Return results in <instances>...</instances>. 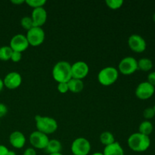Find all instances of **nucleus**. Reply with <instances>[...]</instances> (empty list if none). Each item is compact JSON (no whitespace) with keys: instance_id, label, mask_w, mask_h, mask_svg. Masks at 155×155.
I'll use <instances>...</instances> for the list:
<instances>
[{"instance_id":"nucleus-12","label":"nucleus","mask_w":155,"mask_h":155,"mask_svg":"<svg viewBox=\"0 0 155 155\" xmlns=\"http://www.w3.org/2000/svg\"><path fill=\"white\" fill-rule=\"evenodd\" d=\"M29 45H30L25 35L16 34L11 39L9 46L14 51L22 53L28 48Z\"/></svg>"},{"instance_id":"nucleus-2","label":"nucleus","mask_w":155,"mask_h":155,"mask_svg":"<svg viewBox=\"0 0 155 155\" xmlns=\"http://www.w3.org/2000/svg\"><path fill=\"white\" fill-rule=\"evenodd\" d=\"M53 79L59 83H68L71 78V64L65 61H61L54 64L52 69Z\"/></svg>"},{"instance_id":"nucleus-22","label":"nucleus","mask_w":155,"mask_h":155,"mask_svg":"<svg viewBox=\"0 0 155 155\" xmlns=\"http://www.w3.org/2000/svg\"><path fill=\"white\" fill-rule=\"evenodd\" d=\"M13 50L11 48L10 46L5 45V46L0 47V60L3 61H7L11 60Z\"/></svg>"},{"instance_id":"nucleus-1","label":"nucleus","mask_w":155,"mask_h":155,"mask_svg":"<svg viewBox=\"0 0 155 155\" xmlns=\"http://www.w3.org/2000/svg\"><path fill=\"white\" fill-rule=\"evenodd\" d=\"M128 146L135 152H144L149 148L151 139L149 136H145L139 133H133L127 140Z\"/></svg>"},{"instance_id":"nucleus-3","label":"nucleus","mask_w":155,"mask_h":155,"mask_svg":"<svg viewBox=\"0 0 155 155\" xmlns=\"http://www.w3.org/2000/svg\"><path fill=\"white\" fill-rule=\"evenodd\" d=\"M35 123L38 131L45 135H50L57 131L58 128V122L52 117L36 115L35 117Z\"/></svg>"},{"instance_id":"nucleus-25","label":"nucleus","mask_w":155,"mask_h":155,"mask_svg":"<svg viewBox=\"0 0 155 155\" xmlns=\"http://www.w3.org/2000/svg\"><path fill=\"white\" fill-rule=\"evenodd\" d=\"M25 3L27 5L35 9L43 7L46 3V1L45 0H26Z\"/></svg>"},{"instance_id":"nucleus-39","label":"nucleus","mask_w":155,"mask_h":155,"mask_svg":"<svg viewBox=\"0 0 155 155\" xmlns=\"http://www.w3.org/2000/svg\"><path fill=\"white\" fill-rule=\"evenodd\" d=\"M153 108H154V112H155V104H154V107H153Z\"/></svg>"},{"instance_id":"nucleus-35","label":"nucleus","mask_w":155,"mask_h":155,"mask_svg":"<svg viewBox=\"0 0 155 155\" xmlns=\"http://www.w3.org/2000/svg\"><path fill=\"white\" fill-rule=\"evenodd\" d=\"M8 155H17V154H16V152H15V151H10V150H9V151H8Z\"/></svg>"},{"instance_id":"nucleus-27","label":"nucleus","mask_w":155,"mask_h":155,"mask_svg":"<svg viewBox=\"0 0 155 155\" xmlns=\"http://www.w3.org/2000/svg\"><path fill=\"white\" fill-rule=\"evenodd\" d=\"M58 91L61 94H65L69 92V88H68V83H59L58 84Z\"/></svg>"},{"instance_id":"nucleus-13","label":"nucleus","mask_w":155,"mask_h":155,"mask_svg":"<svg viewBox=\"0 0 155 155\" xmlns=\"http://www.w3.org/2000/svg\"><path fill=\"white\" fill-rule=\"evenodd\" d=\"M4 86L8 89H16L22 83V77L18 72H10L5 77L3 80Z\"/></svg>"},{"instance_id":"nucleus-18","label":"nucleus","mask_w":155,"mask_h":155,"mask_svg":"<svg viewBox=\"0 0 155 155\" xmlns=\"http://www.w3.org/2000/svg\"><path fill=\"white\" fill-rule=\"evenodd\" d=\"M62 150V145L58 139H51L48 141V145L45 148V151L48 154L61 153Z\"/></svg>"},{"instance_id":"nucleus-6","label":"nucleus","mask_w":155,"mask_h":155,"mask_svg":"<svg viewBox=\"0 0 155 155\" xmlns=\"http://www.w3.org/2000/svg\"><path fill=\"white\" fill-rule=\"evenodd\" d=\"M137 70L138 61L135 58L130 56L123 58L118 65V71L123 75H132Z\"/></svg>"},{"instance_id":"nucleus-34","label":"nucleus","mask_w":155,"mask_h":155,"mask_svg":"<svg viewBox=\"0 0 155 155\" xmlns=\"http://www.w3.org/2000/svg\"><path fill=\"white\" fill-rule=\"evenodd\" d=\"M4 83H3V80H2L1 78H0V92L2 91L3 88H4Z\"/></svg>"},{"instance_id":"nucleus-9","label":"nucleus","mask_w":155,"mask_h":155,"mask_svg":"<svg viewBox=\"0 0 155 155\" xmlns=\"http://www.w3.org/2000/svg\"><path fill=\"white\" fill-rule=\"evenodd\" d=\"M135 94L139 99H149L155 94V87L148 82H142L138 85L135 91Z\"/></svg>"},{"instance_id":"nucleus-19","label":"nucleus","mask_w":155,"mask_h":155,"mask_svg":"<svg viewBox=\"0 0 155 155\" xmlns=\"http://www.w3.org/2000/svg\"><path fill=\"white\" fill-rule=\"evenodd\" d=\"M154 130V126L149 120H145L140 124L139 127V133L145 136H149Z\"/></svg>"},{"instance_id":"nucleus-4","label":"nucleus","mask_w":155,"mask_h":155,"mask_svg":"<svg viewBox=\"0 0 155 155\" xmlns=\"http://www.w3.org/2000/svg\"><path fill=\"white\" fill-rule=\"evenodd\" d=\"M119 71L114 67H106L101 69L98 74V80L101 85L109 86L113 85L117 80Z\"/></svg>"},{"instance_id":"nucleus-23","label":"nucleus","mask_w":155,"mask_h":155,"mask_svg":"<svg viewBox=\"0 0 155 155\" xmlns=\"http://www.w3.org/2000/svg\"><path fill=\"white\" fill-rule=\"evenodd\" d=\"M105 4L109 8L112 10H117L122 7L124 5V1L123 0H106Z\"/></svg>"},{"instance_id":"nucleus-21","label":"nucleus","mask_w":155,"mask_h":155,"mask_svg":"<svg viewBox=\"0 0 155 155\" xmlns=\"http://www.w3.org/2000/svg\"><path fill=\"white\" fill-rule=\"evenodd\" d=\"M100 142L102 145L104 146L110 145V144L114 143L115 142V138L114 135L112 134L110 132L105 131L103 132L101 135H100Z\"/></svg>"},{"instance_id":"nucleus-28","label":"nucleus","mask_w":155,"mask_h":155,"mask_svg":"<svg viewBox=\"0 0 155 155\" xmlns=\"http://www.w3.org/2000/svg\"><path fill=\"white\" fill-rule=\"evenodd\" d=\"M22 59V53L18 52V51H14L12 52V57H11V60L15 63H18Z\"/></svg>"},{"instance_id":"nucleus-7","label":"nucleus","mask_w":155,"mask_h":155,"mask_svg":"<svg viewBox=\"0 0 155 155\" xmlns=\"http://www.w3.org/2000/svg\"><path fill=\"white\" fill-rule=\"evenodd\" d=\"M26 37L29 45L36 47L43 43L45 38V33L42 27H33L27 31Z\"/></svg>"},{"instance_id":"nucleus-38","label":"nucleus","mask_w":155,"mask_h":155,"mask_svg":"<svg viewBox=\"0 0 155 155\" xmlns=\"http://www.w3.org/2000/svg\"><path fill=\"white\" fill-rule=\"evenodd\" d=\"M152 18H153V21H154V22L155 23V12L154 13V15H153Z\"/></svg>"},{"instance_id":"nucleus-11","label":"nucleus","mask_w":155,"mask_h":155,"mask_svg":"<svg viewBox=\"0 0 155 155\" xmlns=\"http://www.w3.org/2000/svg\"><path fill=\"white\" fill-rule=\"evenodd\" d=\"M89 73V67L86 62L79 61L71 65L72 78L82 80L84 79Z\"/></svg>"},{"instance_id":"nucleus-15","label":"nucleus","mask_w":155,"mask_h":155,"mask_svg":"<svg viewBox=\"0 0 155 155\" xmlns=\"http://www.w3.org/2000/svg\"><path fill=\"white\" fill-rule=\"evenodd\" d=\"M9 142L15 148L21 149L25 145L26 137L21 131H14L9 136Z\"/></svg>"},{"instance_id":"nucleus-10","label":"nucleus","mask_w":155,"mask_h":155,"mask_svg":"<svg viewBox=\"0 0 155 155\" xmlns=\"http://www.w3.org/2000/svg\"><path fill=\"white\" fill-rule=\"evenodd\" d=\"M128 45L134 52L142 53L146 49L147 43L142 36L139 34H133L129 37Z\"/></svg>"},{"instance_id":"nucleus-37","label":"nucleus","mask_w":155,"mask_h":155,"mask_svg":"<svg viewBox=\"0 0 155 155\" xmlns=\"http://www.w3.org/2000/svg\"><path fill=\"white\" fill-rule=\"evenodd\" d=\"M48 155H63L61 153H57V154H48Z\"/></svg>"},{"instance_id":"nucleus-14","label":"nucleus","mask_w":155,"mask_h":155,"mask_svg":"<svg viewBox=\"0 0 155 155\" xmlns=\"http://www.w3.org/2000/svg\"><path fill=\"white\" fill-rule=\"evenodd\" d=\"M33 27H42L47 21V12L43 7L33 9L31 15Z\"/></svg>"},{"instance_id":"nucleus-32","label":"nucleus","mask_w":155,"mask_h":155,"mask_svg":"<svg viewBox=\"0 0 155 155\" xmlns=\"http://www.w3.org/2000/svg\"><path fill=\"white\" fill-rule=\"evenodd\" d=\"M9 150L5 145H0V155H8Z\"/></svg>"},{"instance_id":"nucleus-5","label":"nucleus","mask_w":155,"mask_h":155,"mask_svg":"<svg viewBox=\"0 0 155 155\" xmlns=\"http://www.w3.org/2000/svg\"><path fill=\"white\" fill-rule=\"evenodd\" d=\"M71 149L74 155H88L91 151V144L86 138L79 137L72 142Z\"/></svg>"},{"instance_id":"nucleus-16","label":"nucleus","mask_w":155,"mask_h":155,"mask_svg":"<svg viewBox=\"0 0 155 155\" xmlns=\"http://www.w3.org/2000/svg\"><path fill=\"white\" fill-rule=\"evenodd\" d=\"M104 155H124V150L117 142H114L110 145L104 147L103 151Z\"/></svg>"},{"instance_id":"nucleus-33","label":"nucleus","mask_w":155,"mask_h":155,"mask_svg":"<svg viewBox=\"0 0 155 155\" xmlns=\"http://www.w3.org/2000/svg\"><path fill=\"white\" fill-rule=\"evenodd\" d=\"M11 2H12V4L17 5H20L21 4H24V3L25 2V1H24V0H12Z\"/></svg>"},{"instance_id":"nucleus-30","label":"nucleus","mask_w":155,"mask_h":155,"mask_svg":"<svg viewBox=\"0 0 155 155\" xmlns=\"http://www.w3.org/2000/svg\"><path fill=\"white\" fill-rule=\"evenodd\" d=\"M147 82L150 83V84L152 85L153 86L155 87V71L150 73L148 75V80Z\"/></svg>"},{"instance_id":"nucleus-31","label":"nucleus","mask_w":155,"mask_h":155,"mask_svg":"<svg viewBox=\"0 0 155 155\" xmlns=\"http://www.w3.org/2000/svg\"><path fill=\"white\" fill-rule=\"evenodd\" d=\"M23 155H36V149L33 148H27L24 151Z\"/></svg>"},{"instance_id":"nucleus-17","label":"nucleus","mask_w":155,"mask_h":155,"mask_svg":"<svg viewBox=\"0 0 155 155\" xmlns=\"http://www.w3.org/2000/svg\"><path fill=\"white\" fill-rule=\"evenodd\" d=\"M68 85L69 91L73 93H80L84 89L83 81L82 80H78V79L71 78L68 82Z\"/></svg>"},{"instance_id":"nucleus-8","label":"nucleus","mask_w":155,"mask_h":155,"mask_svg":"<svg viewBox=\"0 0 155 155\" xmlns=\"http://www.w3.org/2000/svg\"><path fill=\"white\" fill-rule=\"evenodd\" d=\"M29 141H30V145H32V148H35V149L45 150L48 145L49 139L47 135L36 130L30 134Z\"/></svg>"},{"instance_id":"nucleus-26","label":"nucleus","mask_w":155,"mask_h":155,"mask_svg":"<svg viewBox=\"0 0 155 155\" xmlns=\"http://www.w3.org/2000/svg\"><path fill=\"white\" fill-rule=\"evenodd\" d=\"M155 116V112L154 110V108L151 107H147L143 111V117H145V119L146 120H148L152 119L153 117H154Z\"/></svg>"},{"instance_id":"nucleus-20","label":"nucleus","mask_w":155,"mask_h":155,"mask_svg":"<svg viewBox=\"0 0 155 155\" xmlns=\"http://www.w3.org/2000/svg\"><path fill=\"white\" fill-rule=\"evenodd\" d=\"M153 68L152 61L148 58H142L138 61V70H141L145 72L151 71Z\"/></svg>"},{"instance_id":"nucleus-24","label":"nucleus","mask_w":155,"mask_h":155,"mask_svg":"<svg viewBox=\"0 0 155 155\" xmlns=\"http://www.w3.org/2000/svg\"><path fill=\"white\" fill-rule=\"evenodd\" d=\"M21 25L23 28L27 30V31H28L29 30H30L31 28H33V21H32L31 17L25 16L24 17V18H21Z\"/></svg>"},{"instance_id":"nucleus-40","label":"nucleus","mask_w":155,"mask_h":155,"mask_svg":"<svg viewBox=\"0 0 155 155\" xmlns=\"http://www.w3.org/2000/svg\"><path fill=\"white\" fill-rule=\"evenodd\" d=\"M0 124H1V122H0Z\"/></svg>"},{"instance_id":"nucleus-41","label":"nucleus","mask_w":155,"mask_h":155,"mask_svg":"<svg viewBox=\"0 0 155 155\" xmlns=\"http://www.w3.org/2000/svg\"><path fill=\"white\" fill-rule=\"evenodd\" d=\"M72 155H74V154H72Z\"/></svg>"},{"instance_id":"nucleus-36","label":"nucleus","mask_w":155,"mask_h":155,"mask_svg":"<svg viewBox=\"0 0 155 155\" xmlns=\"http://www.w3.org/2000/svg\"><path fill=\"white\" fill-rule=\"evenodd\" d=\"M91 155H104V154H103V153H101V152H95Z\"/></svg>"},{"instance_id":"nucleus-29","label":"nucleus","mask_w":155,"mask_h":155,"mask_svg":"<svg viewBox=\"0 0 155 155\" xmlns=\"http://www.w3.org/2000/svg\"><path fill=\"white\" fill-rule=\"evenodd\" d=\"M8 113V107L5 104L0 103V118L5 116Z\"/></svg>"}]
</instances>
